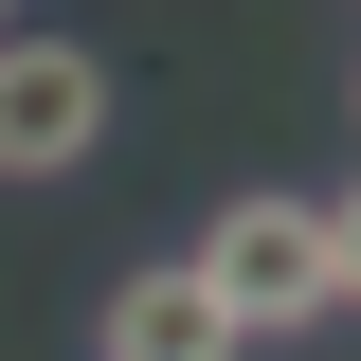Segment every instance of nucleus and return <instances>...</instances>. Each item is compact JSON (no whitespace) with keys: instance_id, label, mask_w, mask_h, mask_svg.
Wrapping results in <instances>:
<instances>
[{"instance_id":"1","label":"nucleus","mask_w":361,"mask_h":361,"mask_svg":"<svg viewBox=\"0 0 361 361\" xmlns=\"http://www.w3.org/2000/svg\"><path fill=\"white\" fill-rule=\"evenodd\" d=\"M180 271L217 289L235 343H307V325H343V307H325V199H217V235H199Z\"/></svg>"},{"instance_id":"2","label":"nucleus","mask_w":361,"mask_h":361,"mask_svg":"<svg viewBox=\"0 0 361 361\" xmlns=\"http://www.w3.org/2000/svg\"><path fill=\"white\" fill-rule=\"evenodd\" d=\"M109 145V54L90 37H0V180H73Z\"/></svg>"},{"instance_id":"3","label":"nucleus","mask_w":361,"mask_h":361,"mask_svg":"<svg viewBox=\"0 0 361 361\" xmlns=\"http://www.w3.org/2000/svg\"><path fill=\"white\" fill-rule=\"evenodd\" d=\"M109 361H235V325H217V289L180 253H145L127 289H109Z\"/></svg>"},{"instance_id":"4","label":"nucleus","mask_w":361,"mask_h":361,"mask_svg":"<svg viewBox=\"0 0 361 361\" xmlns=\"http://www.w3.org/2000/svg\"><path fill=\"white\" fill-rule=\"evenodd\" d=\"M325 307H361V180L325 199Z\"/></svg>"},{"instance_id":"5","label":"nucleus","mask_w":361,"mask_h":361,"mask_svg":"<svg viewBox=\"0 0 361 361\" xmlns=\"http://www.w3.org/2000/svg\"><path fill=\"white\" fill-rule=\"evenodd\" d=\"M0 37H18V0H0Z\"/></svg>"},{"instance_id":"6","label":"nucleus","mask_w":361,"mask_h":361,"mask_svg":"<svg viewBox=\"0 0 361 361\" xmlns=\"http://www.w3.org/2000/svg\"><path fill=\"white\" fill-rule=\"evenodd\" d=\"M343 109H361V73H343Z\"/></svg>"}]
</instances>
